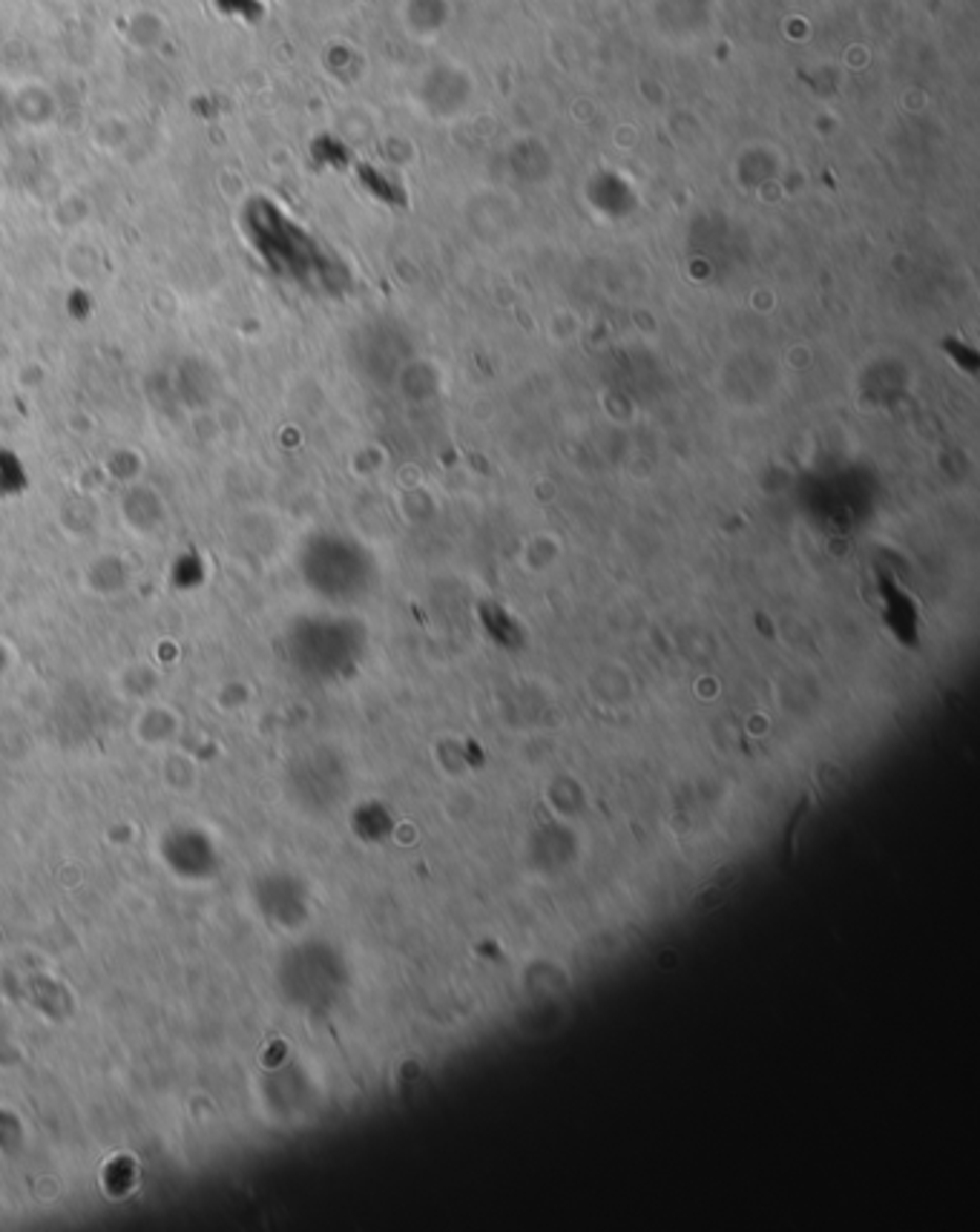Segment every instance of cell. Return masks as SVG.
<instances>
[{
  "instance_id": "cell-2",
  "label": "cell",
  "mask_w": 980,
  "mask_h": 1232,
  "mask_svg": "<svg viewBox=\"0 0 980 1232\" xmlns=\"http://www.w3.org/2000/svg\"><path fill=\"white\" fill-rule=\"evenodd\" d=\"M61 515L81 517V494H76V497H69V500H66L64 512H61ZM86 517H89V520H76V523H73V529H76V532H96L98 529V509L93 504L86 506Z\"/></svg>"
},
{
  "instance_id": "cell-1",
  "label": "cell",
  "mask_w": 980,
  "mask_h": 1232,
  "mask_svg": "<svg viewBox=\"0 0 980 1232\" xmlns=\"http://www.w3.org/2000/svg\"><path fill=\"white\" fill-rule=\"evenodd\" d=\"M119 512L121 523L127 526L132 535H152V532H162L167 523V504H164L159 489L139 480L127 482Z\"/></svg>"
}]
</instances>
